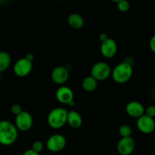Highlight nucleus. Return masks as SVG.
Instances as JSON below:
<instances>
[{
  "label": "nucleus",
  "instance_id": "nucleus-3",
  "mask_svg": "<svg viewBox=\"0 0 155 155\" xmlns=\"http://www.w3.org/2000/svg\"><path fill=\"white\" fill-rule=\"evenodd\" d=\"M68 110L63 107H55L49 112L47 117L48 126L54 130L62 128L67 124Z\"/></svg>",
  "mask_w": 155,
  "mask_h": 155
},
{
  "label": "nucleus",
  "instance_id": "nucleus-13",
  "mask_svg": "<svg viewBox=\"0 0 155 155\" xmlns=\"http://www.w3.org/2000/svg\"><path fill=\"white\" fill-rule=\"evenodd\" d=\"M145 107L141 102L137 101H130L126 106V112L130 117L139 118L145 114Z\"/></svg>",
  "mask_w": 155,
  "mask_h": 155
},
{
  "label": "nucleus",
  "instance_id": "nucleus-15",
  "mask_svg": "<svg viewBox=\"0 0 155 155\" xmlns=\"http://www.w3.org/2000/svg\"><path fill=\"white\" fill-rule=\"evenodd\" d=\"M68 23L71 28L78 30L83 27L85 21L84 18L80 14L73 13L68 16Z\"/></svg>",
  "mask_w": 155,
  "mask_h": 155
},
{
  "label": "nucleus",
  "instance_id": "nucleus-20",
  "mask_svg": "<svg viewBox=\"0 0 155 155\" xmlns=\"http://www.w3.org/2000/svg\"><path fill=\"white\" fill-rule=\"evenodd\" d=\"M43 148L44 145L41 141H36V142H33V145H32L31 149H33V151H35L36 152L40 153L41 151L43 150Z\"/></svg>",
  "mask_w": 155,
  "mask_h": 155
},
{
  "label": "nucleus",
  "instance_id": "nucleus-2",
  "mask_svg": "<svg viewBox=\"0 0 155 155\" xmlns=\"http://www.w3.org/2000/svg\"><path fill=\"white\" fill-rule=\"evenodd\" d=\"M133 74V69L131 64L128 61H123L114 67L110 76L115 83L123 84L131 79Z\"/></svg>",
  "mask_w": 155,
  "mask_h": 155
},
{
  "label": "nucleus",
  "instance_id": "nucleus-12",
  "mask_svg": "<svg viewBox=\"0 0 155 155\" xmlns=\"http://www.w3.org/2000/svg\"><path fill=\"white\" fill-rule=\"evenodd\" d=\"M74 92L72 89L66 86H61L57 89L55 97L58 101L64 104H69L74 101Z\"/></svg>",
  "mask_w": 155,
  "mask_h": 155
},
{
  "label": "nucleus",
  "instance_id": "nucleus-8",
  "mask_svg": "<svg viewBox=\"0 0 155 155\" xmlns=\"http://www.w3.org/2000/svg\"><path fill=\"white\" fill-rule=\"evenodd\" d=\"M136 127L143 134H151L155 130V120L154 118L143 114L137 119Z\"/></svg>",
  "mask_w": 155,
  "mask_h": 155
},
{
  "label": "nucleus",
  "instance_id": "nucleus-16",
  "mask_svg": "<svg viewBox=\"0 0 155 155\" xmlns=\"http://www.w3.org/2000/svg\"><path fill=\"white\" fill-rule=\"evenodd\" d=\"M98 86V81L92 76H87L82 81V87L87 92H94Z\"/></svg>",
  "mask_w": 155,
  "mask_h": 155
},
{
  "label": "nucleus",
  "instance_id": "nucleus-17",
  "mask_svg": "<svg viewBox=\"0 0 155 155\" xmlns=\"http://www.w3.org/2000/svg\"><path fill=\"white\" fill-rule=\"evenodd\" d=\"M12 63V58L8 52L0 51V73L5 71L10 67Z\"/></svg>",
  "mask_w": 155,
  "mask_h": 155
},
{
  "label": "nucleus",
  "instance_id": "nucleus-27",
  "mask_svg": "<svg viewBox=\"0 0 155 155\" xmlns=\"http://www.w3.org/2000/svg\"><path fill=\"white\" fill-rule=\"evenodd\" d=\"M110 1L113 2H116V3H117V2H119L120 1H121V0H110Z\"/></svg>",
  "mask_w": 155,
  "mask_h": 155
},
{
  "label": "nucleus",
  "instance_id": "nucleus-1",
  "mask_svg": "<svg viewBox=\"0 0 155 155\" xmlns=\"http://www.w3.org/2000/svg\"><path fill=\"white\" fill-rule=\"evenodd\" d=\"M18 137V130L15 124L7 120H0V143L9 146L15 143Z\"/></svg>",
  "mask_w": 155,
  "mask_h": 155
},
{
  "label": "nucleus",
  "instance_id": "nucleus-22",
  "mask_svg": "<svg viewBox=\"0 0 155 155\" xmlns=\"http://www.w3.org/2000/svg\"><path fill=\"white\" fill-rule=\"evenodd\" d=\"M22 108H21V106L18 104H15L11 107V111L13 114L14 115L17 116L18 114H19L21 111H22Z\"/></svg>",
  "mask_w": 155,
  "mask_h": 155
},
{
  "label": "nucleus",
  "instance_id": "nucleus-14",
  "mask_svg": "<svg viewBox=\"0 0 155 155\" xmlns=\"http://www.w3.org/2000/svg\"><path fill=\"white\" fill-rule=\"evenodd\" d=\"M67 124L73 129L80 128L83 124V118L80 114L76 110H70L68 112Z\"/></svg>",
  "mask_w": 155,
  "mask_h": 155
},
{
  "label": "nucleus",
  "instance_id": "nucleus-26",
  "mask_svg": "<svg viewBox=\"0 0 155 155\" xmlns=\"http://www.w3.org/2000/svg\"><path fill=\"white\" fill-rule=\"evenodd\" d=\"M25 58L27 59H28L29 61H33V59H34V55H33V54H31V53H28V54L25 56Z\"/></svg>",
  "mask_w": 155,
  "mask_h": 155
},
{
  "label": "nucleus",
  "instance_id": "nucleus-4",
  "mask_svg": "<svg viewBox=\"0 0 155 155\" xmlns=\"http://www.w3.org/2000/svg\"><path fill=\"white\" fill-rule=\"evenodd\" d=\"M110 65L104 61H99L93 64L91 69V76L97 81H104L111 75Z\"/></svg>",
  "mask_w": 155,
  "mask_h": 155
},
{
  "label": "nucleus",
  "instance_id": "nucleus-24",
  "mask_svg": "<svg viewBox=\"0 0 155 155\" xmlns=\"http://www.w3.org/2000/svg\"><path fill=\"white\" fill-rule=\"evenodd\" d=\"M23 155H39V153L36 152L35 151H33V149H28L27 151H25V152L23 154Z\"/></svg>",
  "mask_w": 155,
  "mask_h": 155
},
{
  "label": "nucleus",
  "instance_id": "nucleus-21",
  "mask_svg": "<svg viewBox=\"0 0 155 155\" xmlns=\"http://www.w3.org/2000/svg\"><path fill=\"white\" fill-rule=\"evenodd\" d=\"M145 114L150 117L154 118L155 117V106L149 105L145 109Z\"/></svg>",
  "mask_w": 155,
  "mask_h": 155
},
{
  "label": "nucleus",
  "instance_id": "nucleus-10",
  "mask_svg": "<svg viewBox=\"0 0 155 155\" xmlns=\"http://www.w3.org/2000/svg\"><path fill=\"white\" fill-rule=\"evenodd\" d=\"M101 53L106 58H111L116 55L117 52V44L114 39L107 38L101 44Z\"/></svg>",
  "mask_w": 155,
  "mask_h": 155
},
{
  "label": "nucleus",
  "instance_id": "nucleus-25",
  "mask_svg": "<svg viewBox=\"0 0 155 155\" xmlns=\"http://www.w3.org/2000/svg\"><path fill=\"white\" fill-rule=\"evenodd\" d=\"M98 38H99V40L102 42H104V41H105L106 39L108 38V36H107V34H106V33H102L99 35V37Z\"/></svg>",
  "mask_w": 155,
  "mask_h": 155
},
{
  "label": "nucleus",
  "instance_id": "nucleus-5",
  "mask_svg": "<svg viewBox=\"0 0 155 155\" xmlns=\"http://www.w3.org/2000/svg\"><path fill=\"white\" fill-rule=\"evenodd\" d=\"M33 124V117L29 112L22 110L19 114L15 116V125L18 130L26 132L32 128Z\"/></svg>",
  "mask_w": 155,
  "mask_h": 155
},
{
  "label": "nucleus",
  "instance_id": "nucleus-29",
  "mask_svg": "<svg viewBox=\"0 0 155 155\" xmlns=\"http://www.w3.org/2000/svg\"><path fill=\"white\" fill-rule=\"evenodd\" d=\"M0 145H1V143H0Z\"/></svg>",
  "mask_w": 155,
  "mask_h": 155
},
{
  "label": "nucleus",
  "instance_id": "nucleus-19",
  "mask_svg": "<svg viewBox=\"0 0 155 155\" xmlns=\"http://www.w3.org/2000/svg\"><path fill=\"white\" fill-rule=\"evenodd\" d=\"M117 8L121 12H128L130 8V4L127 0H121L117 3Z\"/></svg>",
  "mask_w": 155,
  "mask_h": 155
},
{
  "label": "nucleus",
  "instance_id": "nucleus-23",
  "mask_svg": "<svg viewBox=\"0 0 155 155\" xmlns=\"http://www.w3.org/2000/svg\"><path fill=\"white\" fill-rule=\"evenodd\" d=\"M149 48L152 52L155 53V34L151 36L149 41Z\"/></svg>",
  "mask_w": 155,
  "mask_h": 155
},
{
  "label": "nucleus",
  "instance_id": "nucleus-6",
  "mask_svg": "<svg viewBox=\"0 0 155 155\" xmlns=\"http://www.w3.org/2000/svg\"><path fill=\"white\" fill-rule=\"evenodd\" d=\"M67 140L61 134H54L50 136L46 142L47 149L53 153L59 152L65 148Z\"/></svg>",
  "mask_w": 155,
  "mask_h": 155
},
{
  "label": "nucleus",
  "instance_id": "nucleus-9",
  "mask_svg": "<svg viewBox=\"0 0 155 155\" xmlns=\"http://www.w3.org/2000/svg\"><path fill=\"white\" fill-rule=\"evenodd\" d=\"M136 147V142L132 137L121 138L117 145V152L120 155H130Z\"/></svg>",
  "mask_w": 155,
  "mask_h": 155
},
{
  "label": "nucleus",
  "instance_id": "nucleus-18",
  "mask_svg": "<svg viewBox=\"0 0 155 155\" xmlns=\"http://www.w3.org/2000/svg\"><path fill=\"white\" fill-rule=\"evenodd\" d=\"M132 133H133V130L128 124H123L119 128V135L121 138L131 137Z\"/></svg>",
  "mask_w": 155,
  "mask_h": 155
},
{
  "label": "nucleus",
  "instance_id": "nucleus-30",
  "mask_svg": "<svg viewBox=\"0 0 155 155\" xmlns=\"http://www.w3.org/2000/svg\"><path fill=\"white\" fill-rule=\"evenodd\" d=\"M58 1H60V0H58Z\"/></svg>",
  "mask_w": 155,
  "mask_h": 155
},
{
  "label": "nucleus",
  "instance_id": "nucleus-11",
  "mask_svg": "<svg viewBox=\"0 0 155 155\" xmlns=\"http://www.w3.org/2000/svg\"><path fill=\"white\" fill-rule=\"evenodd\" d=\"M51 77L52 81L58 85L62 86L69 78V71L64 66H58L51 71Z\"/></svg>",
  "mask_w": 155,
  "mask_h": 155
},
{
  "label": "nucleus",
  "instance_id": "nucleus-7",
  "mask_svg": "<svg viewBox=\"0 0 155 155\" xmlns=\"http://www.w3.org/2000/svg\"><path fill=\"white\" fill-rule=\"evenodd\" d=\"M33 69V61H30L25 57L20 58L15 62L13 67V71L19 77H27Z\"/></svg>",
  "mask_w": 155,
  "mask_h": 155
},
{
  "label": "nucleus",
  "instance_id": "nucleus-28",
  "mask_svg": "<svg viewBox=\"0 0 155 155\" xmlns=\"http://www.w3.org/2000/svg\"><path fill=\"white\" fill-rule=\"evenodd\" d=\"M0 78H1V73H0Z\"/></svg>",
  "mask_w": 155,
  "mask_h": 155
}]
</instances>
